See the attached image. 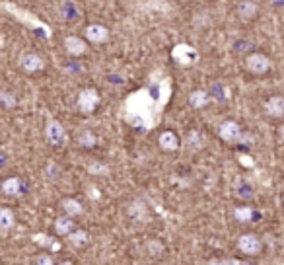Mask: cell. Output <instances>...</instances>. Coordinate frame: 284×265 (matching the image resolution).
<instances>
[{
  "label": "cell",
  "instance_id": "cell-1",
  "mask_svg": "<svg viewBox=\"0 0 284 265\" xmlns=\"http://www.w3.org/2000/svg\"><path fill=\"white\" fill-rule=\"evenodd\" d=\"M171 78L163 72H154L146 86L125 98L121 104V119L137 131H152L160 123L163 110L171 100Z\"/></svg>",
  "mask_w": 284,
  "mask_h": 265
},
{
  "label": "cell",
  "instance_id": "cell-2",
  "mask_svg": "<svg viewBox=\"0 0 284 265\" xmlns=\"http://www.w3.org/2000/svg\"><path fill=\"white\" fill-rule=\"evenodd\" d=\"M0 6H2V12H6L8 16H12V18H14L16 22H20L21 25H25V27L37 31L43 39H51V37H53V29H51V25L45 23L43 20H39V18H37L35 14H31L29 10L20 8V6H16V4L10 2V0H4Z\"/></svg>",
  "mask_w": 284,
  "mask_h": 265
},
{
  "label": "cell",
  "instance_id": "cell-3",
  "mask_svg": "<svg viewBox=\"0 0 284 265\" xmlns=\"http://www.w3.org/2000/svg\"><path fill=\"white\" fill-rule=\"evenodd\" d=\"M171 59L175 65H179L181 68H189L193 65H197L199 61V51L189 45V43H177L173 49H171Z\"/></svg>",
  "mask_w": 284,
  "mask_h": 265
},
{
  "label": "cell",
  "instance_id": "cell-4",
  "mask_svg": "<svg viewBox=\"0 0 284 265\" xmlns=\"http://www.w3.org/2000/svg\"><path fill=\"white\" fill-rule=\"evenodd\" d=\"M100 102H101V98H100V92L96 88H84L76 96V110L84 115H90L98 110Z\"/></svg>",
  "mask_w": 284,
  "mask_h": 265
},
{
  "label": "cell",
  "instance_id": "cell-5",
  "mask_svg": "<svg viewBox=\"0 0 284 265\" xmlns=\"http://www.w3.org/2000/svg\"><path fill=\"white\" fill-rule=\"evenodd\" d=\"M45 140L47 144L55 146V148H61L68 142V134H66V129L61 121L57 119H47L45 123Z\"/></svg>",
  "mask_w": 284,
  "mask_h": 265
},
{
  "label": "cell",
  "instance_id": "cell-6",
  "mask_svg": "<svg viewBox=\"0 0 284 265\" xmlns=\"http://www.w3.org/2000/svg\"><path fill=\"white\" fill-rule=\"evenodd\" d=\"M243 129L240 127V123H236L234 119H226L218 125V136L228 142V144H242V138H243Z\"/></svg>",
  "mask_w": 284,
  "mask_h": 265
},
{
  "label": "cell",
  "instance_id": "cell-7",
  "mask_svg": "<svg viewBox=\"0 0 284 265\" xmlns=\"http://www.w3.org/2000/svg\"><path fill=\"white\" fill-rule=\"evenodd\" d=\"M271 66H273V61L263 53H249L247 59H245V68L251 74H257V76L269 72Z\"/></svg>",
  "mask_w": 284,
  "mask_h": 265
},
{
  "label": "cell",
  "instance_id": "cell-8",
  "mask_svg": "<svg viewBox=\"0 0 284 265\" xmlns=\"http://www.w3.org/2000/svg\"><path fill=\"white\" fill-rule=\"evenodd\" d=\"M238 250L245 256H259L261 250H263V242L257 234L253 232H245L238 238Z\"/></svg>",
  "mask_w": 284,
  "mask_h": 265
},
{
  "label": "cell",
  "instance_id": "cell-9",
  "mask_svg": "<svg viewBox=\"0 0 284 265\" xmlns=\"http://www.w3.org/2000/svg\"><path fill=\"white\" fill-rule=\"evenodd\" d=\"M20 68L27 74H33V72H39L45 68V59L39 55V53H33V51H25L21 53L20 61H18Z\"/></svg>",
  "mask_w": 284,
  "mask_h": 265
},
{
  "label": "cell",
  "instance_id": "cell-10",
  "mask_svg": "<svg viewBox=\"0 0 284 265\" xmlns=\"http://www.w3.org/2000/svg\"><path fill=\"white\" fill-rule=\"evenodd\" d=\"M263 111H265V115H269L271 119H283L284 117V96L275 94V96L267 98L265 104H263Z\"/></svg>",
  "mask_w": 284,
  "mask_h": 265
},
{
  "label": "cell",
  "instance_id": "cell-11",
  "mask_svg": "<svg viewBox=\"0 0 284 265\" xmlns=\"http://www.w3.org/2000/svg\"><path fill=\"white\" fill-rule=\"evenodd\" d=\"M84 35L94 45H101V43H107L109 41V29L105 25H101V23H90L84 29Z\"/></svg>",
  "mask_w": 284,
  "mask_h": 265
},
{
  "label": "cell",
  "instance_id": "cell-12",
  "mask_svg": "<svg viewBox=\"0 0 284 265\" xmlns=\"http://www.w3.org/2000/svg\"><path fill=\"white\" fill-rule=\"evenodd\" d=\"M236 14L242 22H251L259 14V6L253 0H240L236 6Z\"/></svg>",
  "mask_w": 284,
  "mask_h": 265
},
{
  "label": "cell",
  "instance_id": "cell-13",
  "mask_svg": "<svg viewBox=\"0 0 284 265\" xmlns=\"http://www.w3.org/2000/svg\"><path fill=\"white\" fill-rule=\"evenodd\" d=\"M64 49L72 57H82L88 51V43L78 35H68V37H64Z\"/></svg>",
  "mask_w": 284,
  "mask_h": 265
},
{
  "label": "cell",
  "instance_id": "cell-14",
  "mask_svg": "<svg viewBox=\"0 0 284 265\" xmlns=\"http://www.w3.org/2000/svg\"><path fill=\"white\" fill-rule=\"evenodd\" d=\"M158 144L165 152H175V150H179L181 140H179V136L173 131H162L160 136H158Z\"/></svg>",
  "mask_w": 284,
  "mask_h": 265
},
{
  "label": "cell",
  "instance_id": "cell-15",
  "mask_svg": "<svg viewBox=\"0 0 284 265\" xmlns=\"http://www.w3.org/2000/svg\"><path fill=\"white\" fill-rule=\"evenodd\" d=\"M31 242H33V244H37L39 248L47 250V252H59V250H61L59 240H55L53 236L43 234V232H35V234H31Z\"/></svg>",
  "mask_w": 284,
  "mask_h": 265
},
{
  "label": "cell",
  "instance_id": "cell-16",
  "mask_svg": "<svg viewBox=\"0 0 284 265\" xmlns=\"http://www.w3.org/2000/svg\"><path fill=\"white\" fill-rule=\"evenodd\" d=\"M2 193H4L6 197H20V195L23 193V183H21V179L16 177V176L6 177V179L2 181Z\"/></svg>",
  "mask_w": 284,
  "mask_h": 265
},
{
  "label": "cell",
  "instance_id": "cell-17",
  "mask_svg": "<svg viewBox=\"0 0 284 265\" xmlns=\"http://www.w3.org/2000/svg\"><path fill=\"white\" fill-rule=\"evenodd\" d=\"M129 217L135 221V222H146L148 219H150V211H148V207L144 205V201L141 199H137V201H133L131 205H129Z\"/></svg>",
  "mask_w": 284,
  "mask_h": 265
},
{
  "label": "cell",
  "instance_id": "cell-18",
  "mask_svg": "<svg viewBox=\"0 0 284 265\" xmlns=\"http://www.w3.org/2000/svg\"><path fill=\"white\" fill-rule=\"evenodd\" d=\"M210 102H212V96H210L208 90H193V92L189 94V104H191V108H195V110H203V108H206Z\"/></svg>",
  "mask_w": 284,
  "mask_h": 265
},
{
  "label": "cell",
  "instance_id": "cell-19",
  "mask_svg": "<svg viewBox=\"0 0 284 265\" xmlns=\"http://www.w3.org/2000/svg\"><path fill=\"white\" fill-rule=\"evenodd\" d=\"M61 209L64 211V215H68V217H72V219H76V217H80L82 213H84V207L80 205V201L78 199H74V197H64V199H61Z\"/></svg>",
  "mask_w": 284,
  "mask_h": 265
},
{
  "label": "cell",
  "instance_id": "cell-20",
  "mask_svg": "<svg viewBox=\"0 0 284 265\" xmlns=\"http://www.w3.org/2000/svg\"><path fill=\"white\" fill-rule=\"evenodd\" d=\"M232 215H234V219H236L238 222L245 224V222H253V219L257 217V211H255L251 205H240V207L234 209Z\"/></svg>",
  "mask_w": 284,
  "mask_h": 265
},
{
  "label": "cell",
  "instance_id": "cell-21",
  "mask_svg": "<svg viewBox=\"0 0 284 265\" xmlns=\"http://www.w3.org/2000/svg\"><path fill=\"white\" fill-rule=\"evenodd\" d=\"M66 238H68V244H70L72 248H76V250L88 246V242H90V234H88L86 230H82V228H74Z\"/></svg>",
  "mask_w": 284,
  "mask_h": 265
},
{
  "label": "cell",
  "instance_id": "cell-22",
  "mask_svg": "<svg viewBox=\"0 0 284 265\" xmlns=\"http://www.w3.org/2000/svg\"><path fill=\"white\" fill-rule=\"evenodd\" d=\"M234 193H236V197H240V199H243V201H249V199H253V195H255L253 185H251L247 179H238L236 185H234Z\"/></svg>",
  "mask_w": 284,
  "mask_h": 265
},
{
  "label": "cell",
  "instance_id": "cell-23",
  "mask_svg": "<svg viewBox=\"0 0 284 265\" xmlns=\"http://www.w3.org/2000/svg\"><path fill=\"white\" fill-rule=\"evenodd\" d=\"M14 224H16V215H14V211L8 209V207H2V209H0V232H2V234L10 232Z\"/></svg>",
  "mask_w": 284,
  "mask_h": 265
},
{
  "label": "cell",
  "instance_id": "cell-24",
  "mask_svg": "<svg viewBox=\"0 0 284 265\" xmlns=\"http://www.w3.org/2000/svg\"><path fill=\"white\" fill-rule=\"evenodd\" d=\"M206 144V134L199 129H191L187 132V146L193 150H201Z\"/></svg>",
  "mask_w": 284,
  "mask_h": 265
},
{
  "label": "cell",
  "instance_id": "cell-25",
  "mask_svg": "<svg viewBox=\"0 0 284 265\" xmlns=\"http://www.w3.org/2000/svg\"><path fill=\"white\" fill-rule=\"evenodd\" d=\"M208 92H210V96H212V100H216L218 104H224V102H228V98H230V92H228V88L218 80V82H212L210 86H208Z\"/></svg>",
  "mask_w": 284,
  "mask_h": 265
},
{
  "label": "cell",
  "instance_id": "cell-26",
  "mask_svg": "<svg viewBox=\"0 0 284 265\" xmlns=\"http://www.w3.org/2000/svg\"><path fill=\"white\" fill-rule=\"evenodd\" d=\"M72 230H74V221H72V217L64 215V217H59V219L55 221V232H57L59 236H68Z\"/></svg>",
  "mask_w": 284,
  "mask_h": 265
},
{
  "label": "cell",
  "instance_id": "cell-27",
  "mask_svg": "<svg viewBox=\"0 0 284 265\" xmlns=\"http://www.w3.org/2000/svg\"><path fill=\"white\" fill-rule=\"evenodd\" d=\"M76 140H78V146H82V148H94L98 144L96 132L90 131V129H80L76 134Z\"/></svg>",
  "mask_w": 284,
  "mask_h": 265
},
{
  "label": "cell",
  "instance_id": "cell-28",
  "mask_svg": "<svg viewBox=\"0 0 284 265\" xmlns=\"http://www.w3.org/2000/svg\"><path fill=\"white\" fill-rule=\"evenodd\" d=\"M86 168H88V172H90L92 176H101V177H103V176H109V174H111V168H109L105 162H100V160L90 162Z\"/></svg>",
  "mask_w": 284,
  "mask_h": 265
},
{
  "label": "cell",
  "instance_id": "cell-29",
  "mask_svg": "<svg viewBox=\"0 0 284 265\" xmlns=\"http://www.w3.org/2000/svg\"><path fill=\"white\" fill-rule=\"evenodd\" d=\"M0 104L4 110H14L18 106V98L10 90H0Z\"/></svg>",
  "mask_w": 284,
  "mask_h": 265
},
{
  "label": "cell",
  "instance_id": "cell-30",
  "mask_svg": "<svg viewBox=\"0 0 284 265\" xmlns=\"http://www.w3.org/2000/svg\"><path fill=\"white\" fill-rule=\"evenodd\" d=\"M61 174H62V170H61V166H59V164L49 162V164L45 166V179H49V181H57Z\"/></svg>",
  "mask_w": 284,
  "mask_h": 265
},
{
  "label": "cell",
  "instance_id": "cell-31",
  "mask_svg": "<svg viewBox=\"0 0 284 265\" xmlns=\"http://www.w3.org/2000/svg\"><path fill=\"white\" fill-rule=\"evenodd\" d=\"M146 250H148L150 256L158 258V256H162V252H163V244H162L160 240H150V242L146 244Z\"/></svg>",
  "mask_w": 284,
  "mask_h": 265
},
{
  "label": "cell",
  "instance_id": "cell-32",
  "mask_svg": "<svg viewBox=\"0 0 284 265\" xmlns=\"http://www.w3.org/2000/svg\"><path fill=\"white\" fill-rule=\"evenodd\" d=\"M61 12H62V16H64L66 20H74V18L78 16V12H76V10H72V2H70V0L62 2V8H61Z\"/></svg>",
  "mask_w": 284,
  "mask_h": 265
},
{
  "label": "cell",
  "instance_id": "cell-33",
  "mask_svg": "<svg viewBox=\"0 0 284 265\" xmlns=\"http://www.w3.org/2000/svg\"><path fill=\"white\" fill-rule=\"evenodd\" d=\"M31 262H33V264H37V265H53V264H55V258H53L51 254H47V252H45V254H39V256H35Z\"/></svg>",
  "mask_w": 284,
  "mask_h": 265
},
{
  "label": "cell",
  "instance_id": "cell-34",
  "mask_svg": "<svg viewBox=\"0 0 284 265\" xmlns=\"http://www.w3.org/2000/svg\"><path fill=\"white\" fill-rule=\"evenodd\" d=\"M86 193H88V197H90V199H94V201H98V199L101 197V193H100L98 185H94V183H88V185H86Z\"/></svg>",
  "mask_w": 284,
  "mask_h": 265
},
{
  "label": "cell",
  "instance_id": "cell-35",
  "mask_svg": "<svg viewBox=\"0 0 284 265\" xmlns=\"http://www.w3.org/2000/svg\"><path fill=\"white\" fill-rule=\"evenodd\" d=\"M240 162H242L245 168H253V164H255V162H253V158H251V156H247V154H242V156H240Z\"/></svg>",
  "mask_w": 284,
  "mask_h": 265
},
{
  "label": "cell",
  "instance_id": "cell-36",
  "mask_svg": "<svg viewBox=\"0 0 284 265\" xmlns=\"http://www.w3.org/2000/svg\"><path fill=\"white\" fill-rule=\"evenodd\" d=\"M273 6H277V8H281V6H284V0H269Z\"/></svg>",
  "mask_w": 284,
  "mask_h": 265
},
{
  "label": "cell",
  "instance_id": "cell-37",
  "mask_svg": "<svg viewBox=\"0 0 284 265\" xmlns=\"http://www.w3.org/2000/svg\"><path fill=\"white\" fill-rule=\"evenodd\" d=\"M279 132H281V138H283V142H284V125L281 127V131H279Z\"/></svg>",
  "mask_w": 284,
  "mask_h": 265
},
{
  "label": "cell",
  "instance_id": "cell-38",
  "mask_svg": "<svg viewBox=\"0 0 284 265\" xmlns=\"http://www.w3.org/2000/svg\"><path fill=\"white\" fill-rule=\"evenodd\" d=\"M283 205H284V197H283Z\"/></svg>",
  "mask_w": 284,
  "mask_h": 265
}]
</instances>
